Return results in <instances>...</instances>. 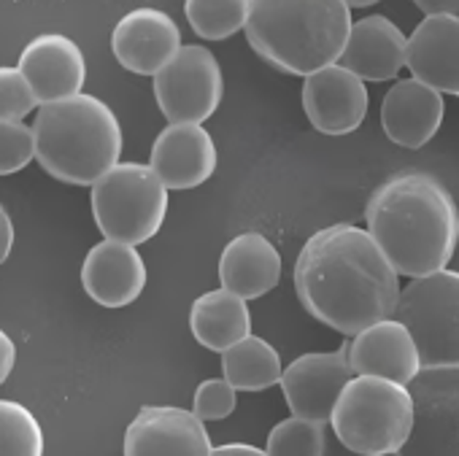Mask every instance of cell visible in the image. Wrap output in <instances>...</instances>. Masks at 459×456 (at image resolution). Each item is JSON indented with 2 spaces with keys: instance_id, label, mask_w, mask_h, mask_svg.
Here are the masks:
<instances>
[{
  "instance_id": "6da1fadb",
  "label": "cell",
  "mask_w": 459,
  "mask_h": 456,
  "mask_svg": "<svg viewBox=\"0 0 459 456\" xmlns=\"http://www.w3.org/2000/svg\"><path fill=\"white\" fill-rule=\"evenodd\" d=\"M292 279L303 308L349 338L394 316L400 300L397 271L357 224L316 230L300 249Z\"/></svg>"
},
{
  "instance_id": "7a4b0ae2",
  "label": "cell",
  "mask_w": 459,
  "mask_h": 456,
  "mask_svg": "<svg viewBox=\"0 0 459 456\" xmlns=\"http://www.w3.org/2000/svg\"><path fill=\"white\" fill-rule=\"evenodd\" d=\"M368 233L397 276L443 271L459 244V208L448 186L424 170L386 178L368 202Z\"/></svg>"
},
{
  "instance_id": "3957f363",
  "label": "cell",
  "mask_w": 459,
  "mask_h": 456,
  "mask_svg": "<svg viewBox=\"0 0 459 456\" xmlns=\"http://www.w3.org/2000/svg\"><path fill=\"white\" fill-rule=\"evenodd\" d=\"M244 30L268 65L306 79L341 60L351 9L346 0H249Z\"/></svg>"
},
{
  "instance_id": "277c9868",
  "label": "cell",
  "mask_w": 459,
  "mask_h": 456,
  "mask_svg": "<svg viewBox=\"0 0 459 456\" xmlns=\"http://www.w3.org/2000/svg\"><path fill=\"white\" fill-rule=\"evenodd\" d=\"M36 159L57 181L92 186L122 154V125L108 103L79 92L36 114Z\"/></svg>"
},
{
  "instance_id": "5b68a950",
  "label": "cell",
  "mask_w": 459,
  "mask_h": 456,
  "mask_svg": "<svg viewBox=\"0 0 459 456\" xmlns=\"http://www.w3.org/2000/svg\"><path fill=\"white\" fill-rule=\"evenodd\" d=\"M333 434L362 456H397L413 426V397L405 383L351 375L330 416Z\"/></svg>"
},
{
  "instance_id": "8992f818",
  "label": "cell",
  "mask_w": 459,
  "mask_h": 456,
  "mask_svg": "<svg viewBox=\"0 0 459 456\" xmlns=\"http://www.w3.org/2000/svg\"><path fill=\"white\" fill-rule=\"evenodd\" d=\"M92 216L108 241L141 246L168 216V186L141 162H117L92 184Z\"/></svg>"
},
{
  "instance_id": "52a82bcc",
  "label": "cell",
  "mask_w": 459,
  "mask_h": 456,
  "mask_svg": "<svg viewBox=\"0 0 459 456\" xmlns=\"http://www.w3.org/2000/svg\"><path fill=\"white\" fill-rule=\"evenodd\" d=\"M416 340L421 367L459 365V271L411 279L394 308Z\"/></svg>"
},
{
  "instance_id": "ba28073f",
  "label": "cell",
  "mask_w": 459,
  "mask_h": 456,
  "mask_svg": "<svg viewBox=\"0 0 459 456\" xmlns=\"http://www.w3.org/2000/svg\"><path fill=\"white\" fill-rule=\"evenodd\" d=\"M408 389L413 426L397 456H459V365L421 367Z\"/></svg>"
},
{
  "instance_id": "9c48e42d",
  "label": "cell",
  "mask_w": 459,
  "mask_h": 456,
  "mask_svg": "<svg viewBox=\"0 0 459 456\" xmlns=\"http://www.w3.org/2000/svg\"><path fill=\"white\" fill-rule=\"evenodd\" d=\"M224 95L219 60L200 44H186L154 73V98L168 122L203 125L216 114Z\"/></svg>"
},
{
  "instance_id": "30bf717a",
  "label": "cell",
  "mask_w": 459,
  "mask_h": 456,
  "mask_svg": "<svg viewBox=\"0 0 459 456\" xmlns=\"http://www.w3.org/2000/svg\"><path fill=\"white\" fill-rule=\"evenodd\" d=\"M213 448L205 421L176 405H146L125 432V456H208Z\"/></svg>"
},
{
  "instance_id": "8fae6325",
  "label": "cell",
  "mask_w": 459,
  "mask_h": 456,
  "mask_svg": "<svg viewBox=\"0 0 459 456\" xmlns=\"http://www.w3.org/2000/svg\"><path fill=\"white\" fill-rule=\"evenodd\" d=\"M368 106L370 98L365 82L341 63H333L306 76L303 108L308 122L325 135L354 133L365 122Z\"/></svg>"
},
{
  "instance_id": "7c38bea8",
  "label": "cell",
  "mask_w": 459,
  "mask_h": 456,
  "mask_svg": "<svg viewBox=\"0 0 459 456\" xmlns=\"http://www.w3.org/2000/svg\"><path fill=\"white\" fill-rule=\"evenodd\" d=\"M351 375L343 351H311L287 365L279 383L292 416L330 424L338 394Z\"/></svg>"
},
{
  "instance_id": "4fadbf2b",
  "label": "cell",
  "mask_w": 459,
  "mask_h": 456,
  "mask_svg": "<svg viewBox=\"0 0 459 456\" xmlns=\"http://www.w3.org/2000/svg\"><path fill=\"white\" fill-rule=\"evenodd\" d=\"M117 63L138 76H154L181 49V30L170 14L141 6L127 12L111 33Z\"/></svg>"
},
{
  "instance_id": "5bb4252c",
  "label": "cell",
  "mask_w": 459,
  "mask_h": 456,
  "mask_svg": "<svg viewBox=\"0 0 459 456\" xmlns=\"http://www.w3.org/2000/svg\"><path fill=\"white\" fill-rule=\"evenodd\" d=\"M354 375H378L397 383H411L421 370V357L408 327L389 316L346 340L341 348Z\"/></svg>"
},
{
  "instance_id": "9a60e30c",
  "label": "cell",
  "mask_w": 459,
  "mask_h": 456,
  "mask_svg": "<svg viewBox=\"0 0 459 456\" xmlns=\"http://www.w3.org/2000/svg\"><path fill=\"white\" fill-rule=\"evenodd\" d=\"M30 82L39 103H57L82 92L87 82V60L79 44L63 33L36 36L20 55L17 65Z\"/></svg>"
},
{
  "instance_id": "2e32d148",
  "label": "cell",
  "mask_w": 459,
  "mask_h": 456,
  "mask_svg": "<svg viewBox=\"0 0 459 456\" xmlns=\"http://www.w3.org/2000/svg\"><path fill=\"white\" fill-rule=\"evenodd\" d=\"M216 143L203 125L170 122L157 133L149 165L168 189H195L216 170Z\"/></svg>"
},
{
  "instance_id": "e0dca14e",
  "label": "cell",
  "mask_w": 459,
  "mask_h": 456,
  "mask_svg": "<svg viewBox=\"0 0 459 456\" xmlns=\"http://www.w3.org/2000/svg\"><path fill=\"white\" fill-rule=\"evenodd\" d=\"M405 65L440 95H459V14L424 17L408 36Z\"/></svg>"
},
{
  "instance_id": "ac0fdd59",
  "label": "cell",
  "mask_w": 459,
  "mask_h": 456,
  "mask_svg": "<svg viewBox=\"0 0 459 456\" xmlns=\"http://www.w3.org/2000/svg\"><path fill=\"white\" fill-rule=\"evenodd\" d=\"M84 292L103 308H125L143 295L146 262L141 252L122 241L95 244L82 265Z\"/></svg>"
},
{
  "instance_id": "d6986e66",
  "label": "cell",
  "mask_w": 459,
  "mask_h": 456,
  "mask_svg": "<svg viewBox=\"0 0 459 456\" xmlns=\"http://www.w3.org/2000/svg\"><path fill=\"white\" fill-rule=\"evenodd\" d=\"M446 100L419 79H403L381 100V127L403 149H421L443 125Z\"/></svg>"
},
{
  "instance_id": "ffe728a7",
  "label": "cell",
  "mask_w": 459,
  "mask_h": 456,
  "mask_svg": "<svg viewBox=\"0 0 459 456\" xmlns=\"http://www.w3.org/2000/svg\"><path fill=\"white\" fill-rule=\"evenodd\" d=\"M219 281L244 300H257L279 287L281 254L268 236L257 230L241 233L219 257Z\"/></svg>"
},
{
  "instance_id": "44dd1931",
  "label": "cell",
  "mask_w": 459,
  "mask_h": 456,
  "mask_svg": "<svg viewBox=\"0 0 459 456\" xmlns=\"http://www.w3.org/2000/svg\"><path fill=\"white\" fill-rule=\"evenodd\" d=\"M405 44L408 39L392 20L373 14L351 22L349 41L338 63L362 82H389L397 79L405 65Z\"/></svg>"
},
{
  "instance_id": "7402d4cb",
  "label": "cell",
  "mask_w": 459,
  "mask_h": 456,
  "mask_svg": "<svg viewBox=\"0 0 459 456\" xmlns=\"http://www.w3.org/2000/svg\"><path fill=\"white\" fill-rule=\"evenodd\" d=\"M247 303L249 300L224 287L200 295L189 308V330L195 340L216 354H224L230 346L241 343L247 335H252V314Z\"/></svg>"
},
{
  "instance_id": "603a6c76",
  "label": "cell",
  "mask_w": 459,
  "mask_h": 456,
  "mask_svg": "<svg viewBox=\"0 0 459 456\" xmlns=\"http://www.w3.org/2000/svg\"><path fill=\"white\" fill-rule=\"evenodd\" d=\"M221 370L236 391H263L281 381V354L257 335H247L241 343L221 354Z\"/></svg>"
},
{
  "instance_id": "cb8c5ba5",
  "label": "cell",
  "mask_w": 459,
  "mask_h": 456,
  "mask_svg": "<svg viewBox=\"0 0 459 456\" xmlns=\"http://www.w3.org/2000/svg\"><path fill=\"white\" fill-rule=\"evenodd\" d=\"M192 30L205 41H224L247 28L249 0H184Z\"/></svg>"
},
{
  "instance_id": "d4e9b609",
  "label": "cell",
  "mask_w": 459,
  "mask_h": 456,
  "mask_svg": "<svg viewBox=\"0 0 459 456\" xmlns=\"http://www.w3.org/2000/svg\"><path fill=\"white\" fill-rule=\"evenodd\" d=\"M0 456H44V429L22 402L0 400Z\"/></svg>"
},
{
  "instance_id": "484cf974",
  "label": "cell",
  "mask_w": 459,
  "mask_h": 456,
  "mask_svg": "<svg viewBox=\"0 0 459 456\" xmlns=\"http://www.w3.org/2000/svg\"><path fill=\"white\" fill-rule=\"evenodd\" d=\"M327 429L319 421L290 416L268 432V456H325Z\"/></svg>"
},
{
  "instance_id": "4316f807",
  "label": "cell",
  "mask_w": 459,
  "mask_h": 456,
  "mask_svg": "<svg viewBox=\"0 0 459 456\" xmlns=\"http://www.w3.org/2000/svg\"><path fill=\"white\" fill-rule=\"evenodd\" d=\"M39 98L20 68L0 65V122H22L36 111Z\"/></svg>"
},
{
  "instance_id": "83f0119b",
  "label": "cell",
  "mask_w": 459,
  "mask_h": 456,
  "mask_svg": "<svg viewBox=\"0 0 459 456\" xmlns=\"http://www.w3.org/2000/svg\"><path fill=\"white\" fill-rule=\"evenodd\" d=\"M36 159V133L25 122H0V176H12Z\"/></svg>"
},
{
  "instance_id": "f1b7e54d",
  "label": "cell",
  "mask_w": 459,
  "mask_h": 456,
  "mask_svg": "<svg viewBox=\"0 0 459 456\" xmlns=\"http://www.w3.org/2000/svg\"><path fill=\"white\" fill-rule=\"evenodd\" d=\"M238 397H236V386H230L227 378H208L197 386L195 391V402H192V413L200 421H221L230 413L236 410Z\"/></svg>"
},
{
  "instance_id": "f546056e",
  "label": "cell",
  "mask_w": 459,
  "mask_h": 456,
  "mask_svg": "<svg viewBox=\"0 0 459 456\" xmlns=\"http://www.w3.org/2000/svg\"><path fill=\"white\" fill-rule=\"evenodd\" d=\"M14 365H17V343L14 338H9V332L0 330V386L9 381Z\"/></svg>"
},
{
  "instance_id": "4dcf8cb0",
  "label": "cell",
  "mask_w": 459,
  "mask_h": 456,
  "mask_svg": "<svg viewBox=\"0 0 459 456\" xmlns=\"http://www.w3.org/2000/svg\"><path fill=\"white\" fill-rule=\"evenodd\" d=\"M12 249H14V221L4 208V202H0V265L9 260Z\"/></svg>"
},
{
  "instance_id": "1f68e13d",
  "label": "cell",
  "mask_w": 459,
  "mask_h": 456,
  "mask_svg": "<svg viewBox=\"0 0 459 456\" xmlns=\"http://www.w3.org/2000/svg\"><path fill=\"white\" fill-rule=\"evenodd\" d=\"M208 456H268V451L249 443H224V445H213Z\"/></svg>"
},
{
  "instance_id": "d6a6232c",
  "label": "cell",
  "mask_w": 459,
  "mask_h": 456,
  "mask_svg": "<svg viewBox=\"0 0 459 456\" xmlns=\"http://www.w3.org/2000/svg\"><path fill=\"white\" fill-rule=\"evenodd\" d=\"M413 4L429 14H459V0H413Z\"/></svg>"
},
{
  "instance_id": "836d02e7",
  "label": "cell",
  "mask_w": 459,
  "mask_h": 456,
  "mask_svg": "<svg viewBox=\"0 0 459 456\" xmlns=\"http://www.w3.org/2000/svg\"><path fill=\"white\" fill-rule=\"evenodd\" d=\"M325 456H362V453H354V451H349L335 434L333 437H327V445H325Z\"/></svg>"
},
{
  "instance_id": "e575fe53",
  "label": "cell",
  "mask_w": 459,
  "mask_h": 456,
  "mask_svg": "<svg viewBox=\"0 0 459 456\" xmlns=\"http://www.w3.org/2000/svg\"><path fill=\"white\" fill-rule=\"evenodd\" d=\"M378 0H346L349 9H368V6H376Z\"/></svg>"
}]
</instances>
